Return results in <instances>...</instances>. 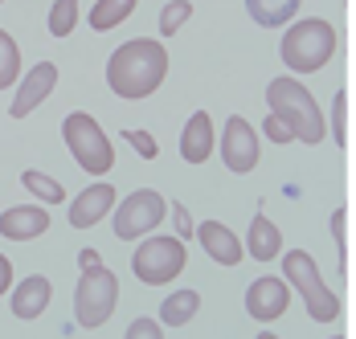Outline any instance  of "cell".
Returning a JSON list of instances; mask_svg holds the SVG:
<instances>
[{"mask_svg": "<svg viewBox=\"0 0 356 339\" xmlns=\"http://www.w3.org/2000/svg\"><path fill=\"white\" fill-rule=\"evenodd\" d=\"M168 78V49L156 37H131L107 58V86L115 99H152Z\"/></svg>", "mask_w": 356, "mask_h": 339, "instance_id": "6da1fadb", "label": "cell"}, {"mask_svg": "<svg viewBox=\"0 0 356 339\" xmlns=\"http://www.w3.org/2000/svg\"><path fill=\"white\" fill-rule=\"evenodd\" d=\"M266 106L270 115H279L286 127L295 131L299 143H323L327 139V119H323V106L316 102V94L291 78V74H279L266 82Z\"/></svg>", "mask_w": 356, "mask_h": 339, "instance_id": "7a4b0ae2", "label": "cell"}, {"mask_svg": "<svg viewBox=\"0 0 356 339\" xmlns=\"http://www.w3.org/2000/svg\"><path fill=\"white\" fill-rule=\"evenodd\" d=\"M340 49V33L332 21L323 17H299L286 25L283 41H279V58L291 74H316L323 69Z\"/></svg>", "mask_w": 356, "mask_h": 339, "instance_id": "3957f363", "label": "cell"}, {"mask_svg": "<svg viewBox=\"0 0 356 339\" xmlns=\"http://www.w3.org/2000/svg\"><path fill=\"white\" fill-rule=\"evenodd\" d=\"M283 278L291 282V290L307 303V315L316 323H336L340 319V295L323 282L320 266L307 249H283Z\"/></svg>", "mask_w": 356, "mask_h": 339, "instance_id": "277c9868", "label": "cell"}, {"mask_svg": "<svg viewBox=\"0 0 356 339\" xmlns=\"http://www.w3.org/2000/svg\"><path fill=\"white\" fill-rule=\"evenodd\" d=\"M62 139L70 147V156L78 160V168L90 172V176H107L115 168V143L107 139L103 123L86 110H70L66 123H62Z\"/></svg>", "mask_w": 356, "mask_h": 339, "instance_id": "5b68a950", "label": "cell"}, {"mask_svg": "<svg viewBox=\"0 0 356 339\" xmlns=\"http://www.w3.org/2000/svg\"><path fill=\"white\" fill-rule=\"evenodd\" d=\"M184 266H188V249L180 238H168V233H160V238L147 233L131 254V274L143 286H168L180 278Z\"/></svg>", "mask_w": 356, "mask_h": 339, "instance_id": "8992f818", "label": "cell"}, {"mask_svg": "<svg viewBox=\"0 0 356 339\" xmlns=\"http://www.w3.org/2000/svg\"><path fill=\"white\" fill-rule=\"evenodd\" d=\"M115 303H119V278L107 266L82 270L78 290H74V323L86 327V331H95V327H103L115 315Z\"/></svg>", "mask_w": 356, "mask_h": 339, "instance_id": "52a82bcc", "label": "cell"}, {"mask_svg": "<svg viewBox=\"0 0 356 339\" xmlns=\"http://www.w3.org/2000/svg\"><path fill=\"white\" fill-rule=\"evenodd\" d=\"M164 217H168V201H164L156 188H136V192H127L123 204H115L111 229H115L119 241H143L147 233L160 229Z\"/></svg>", "mask_w": 356, "mask_h": 339, "instance_id": "ba28073f", "label": "cell"}, {"mask_svg": "<svg viewBox=\"0 0 356 339\" xmlns=\"http://www.w3.org/2000/svg\"><path fill=\"white\" fill-rule=\"evenodd\" d=\"M217 151L225 160V172H234V176H246V172L258 168L262 139H258V131H254V123H250L246 115H229L225 119V135L217 143Z\"/></svg>", "mask_w": 356, "mask_h": 339, "instance_id": "9c48e42d", "label": "cell"}, {"mask_svg": "<svg viewBox=\"0 0 356 339\" xmlns=\"http://www.w3.org/2000/svg\"><path fill=\"white\" fill-rule=\"evenodd\" d=\"M286 303H291V282H286V278L262 274L258 282H250V290H246V315L250 319L275 323V319L286 315Z\"/></svg>", "mask_w": 356, "mask_h": 339, "instance_id": "30bf717a", "label": "cell"}, {"mask_svg": "<svg viewBox=\"0 0 356 339\" xmlns=\"http://www.w3.org/2000/svg\"><path fill=\"white\" fill-rule=\"evenodd\" d=\"M54 86H58V66H54V62L29 66V74H21V82H17V94H13L8 115H13V119H29L37 106L54 94Z\"/></svg>", "mask_w": 356, "mask_h": 339, "instance_id": "8fae6325", "label": "cell"}, {"mask_svg": "<svg viewBox=\"0 0 356 339\" xmlns=\"http://www.w3.org/2000/svg\"><path fill=\"white\" fill-rule=\"evenodd\" d=\"M197 241H201V249L209 254V262L225 266V270L242 266V258H246V241L238 238L225 221H201V225H197Z\"/></svg>", "mask_w": 356, "mask_h": 339, "instance_id": "7c38bea8", "label": "cell"}, {"mask_svg": "<svg viewBox=\"0 0 356 339\" xmlns=\"http://www.w3.org/2000/svg\"><path fill=\"white\" fill-rule=\"evenodd\" d=\"M115 204H119V192H115V184L107 180H95L90 188H82L70 204V225L74 229H95L103 217L115 213Z\"/></svg>", "mask_w": 356, "mask_h": 339, "instance_id": "4fadbf2b", "label": "cell"}, {"mask_svg": "<svg viewBox=\"0 0 356 339\" xmlns=\"http://www.w3.org/2000/svg\"><path fill=\"white\" fill-rule=\"evenodd\" d=\"M49 229V208L45 204H8L0 213V238L8 241H33Z\"/></svg>", "mask_w": 356, "mask_h": 339, "instance_id": "5bb4252c", "label": "cell"}, {"mask_svg": "<svg viewBox=\"0 0 356 339\" xmlns=\"http://www.w3.org/2000/svg\"><path fill=\"white\" fill-rule=\"evenodd\" d=\"M217 151V135H213V115L209 110H193L184 131H180V160L184 164H205Z\"/></svg>", "mask_w": 356, "mask_h": 339, "instance_id": "9a60e30c", "label": "cell"}, {"mask_svg": "<svg viewBox=\"0 0 356 339\" xmlns=\"http://www.w3.org/2000/svg\"><path fill=\"white\" fill-rule=\"evenodd\" d=\"M49 299H54V282H49L45 274H29L25 282L13 286V315L25 319V323H33V319L45 315Z\"/></svg>", "mask_w": 356, "mask_h": 339, "instance_id": "2e32d148", "label": "cell"}, {"mask_svg": "<svg viewBox=\"0 0 356 339\" xmlns=\"http://www.w3.org/2000/svg\"><path fill=\"white\" fill-rule=\"evenodd\" d=\"M246 254L254 262H275V258H283V233H279V225H275L266 213H254V221H250Z\"/></svg>", "mask_w": 356, "mask_h": 339, "instance_id": "e0dca14e", "label": "cell"}, {"mask_svg": "<svg viewBox=\"0 0 356 339\" xmlns=\"http://www.w3.org/2000/svg\"><path fill=\"white\" fill-rule=\"evenodd\" d=\"M303 0H246V13L262 29H286L299 17Z\"/></svg>", "mask_w": 356, "mask_h": 339, "instance_id": "ac0fdd59", "label": "cell"}, {"mask_svg": "<svg viewBox=\"0 0 356 339\" xmlns=\"http://www.w3.org/2000/svg\"><path fill=\"white\" fill-rule=\"evenodd\" d=\"M136 4H140V0H95V8H90V29H95V33L119 29V25L136 13Z\"/></svg>", "mask_w": 356, "mask_h": 339, "instance_id": "d6986e66", "label": "cell"}, {"mask_svg": "<svg viewBox=\"0 0 356 339\" xmlns=\"http://www.w3.org/2000/svg\"><path fill=\"white\" fill-rule=\"evenodd\" d=\"M197 311H201V295L197 290H177L160 303V323L164 327H184Z\"/></svg>", "mask_w": 356, "mask_h": 339, "instance_id": "ffe728a7", "label": "cell"}, {"mask_svg": "<svg viewBox=\"0 0 356 339\" xmlns=\"http://www.w3.org/2000/svg\"><path fill=\"white\" fill-rule=\"evenodd\" d=\"M21 184L29 188V197H37V204H66V188L54 180V176H45V172H21Z\"/></svg>", "mask_w": 356, "mask_h": 339, "instance_id": "44dd1931", "label": "cell"}, {"mask_svg": "<svg viewBox=\"0 0 356 339\" xmlns=\"http://www.w3.org/2000/svg\"><path fill=\"white\" fill-rule=\"evenodd\" d=\"M21 82V49L8 29H0V90H13Z\"/></svg>", "mask_w": 356, "mask_h": 339, "instance_id": "7402d4cb", "label": "cell"}, {"mask_svg": "<svg viewBox=\"0 0 356 339\" xmlns=\"http://www.w3.org/2000/svg\"><path fill=\"white\" fill-rule=\"evenodd\" d=\"M49 37H70L74 33V25H78V0H54L49 4Z\"/></svg>", "mask_w": 356, "mask_h": 339, "instance_id": "603a6c76", "label": "cell"}, {"mask_svg": "<svg viewBox=\"0 0 356 339\" xmlns=\"http://www.w3.org/2000/svg\"><path fill=\"white\" fill-rule=\"evenodd\" d=\"M193 17V4L188 0H168L164 8H160V41H168V37H177V29Z\"/></svg>", "mask_w": 356, "mask_h": 339, "instance_id": "cb8c5ba5", "label": "cell"}, {"mask_svg": "<svg viewBox=\"0 0 356 339\" xmlns=\"http://www.w3.org/2000/svg\"><path fill=\"white\" fill-rule=\"evenodd\" d=\"M327 139H332V143H348V90H336V99H332Z\"/></svg>", "mask_w": 356, "mask_h": 339, "instance_id": "d4e9b609", "label": "cell"}, {"mask_svg": "<svg viewBox=\"0 0 356 339\" xmlns=\"http://www.w3.org/2000/svg\"><path fill=\"white\" fill-rule=\"evenodd\" d=\"M123 339H164V323H160V319H147V315H140V319H131V323H127Z\"/></svg>", "mask_w": 356, "mask_h": 339, "instance_id": "484cf974", "label": "cell"}, {"mask_svg": "<svg viewBox=\"0 0 356 339\" xmlns=\"http://www.w3.org/2000/svg\"><path fill=\"white\" fill-rule=\"evenodd\" d=\"M123 139L136 147V156H140V160H156V156H160V143L152 139V131H140V127H131V131H123Z\"/></svg>", "mask_w": 356, "mask_h": 339, "instance_id": "4316f807", "label": "cell"}, {"mask_svg": "<svg viewBox=\"0 0 356 339\" xmlns=\"http://www.w3.org/2000/svg\"><path fill=\"white\" fill-rule=\"evenodd\" d=\"M262 139H270V143H291V139H295V131L286 127L279 115H266V119H262Z\"/></svg>", "mask_w": 356, "mask_h": 339, "instance_id": "83f0119b", "label": "cell"}, {"mask_svg": "<svg viewBox=\"0 0 356 339\" xmlns=\"http://www.w3.org/2000/svg\"><path fill=\"white\" fill-rule=\"evenodd\" d=\"M168 213H172V221H177V238L188 241V238H193V217H188V208L177 204V201H168Z\"/></svg>", "mask_w": 356, "mask_h": 339, "instance_id": "f1b7e54d", "label": "cell"}, {"mask_svg": "<svg viewBox=\"0 0 356 339\" xmlns=\"http://www.w3.org/2000/svg\"><path fill=\"white\" fill-rule=\"evenodd\" d=\"M344 225H348V213H344V208H336V213H332V238H336L340 249H344Z\"/></svg>", "mask_w": 356, "mask_h": 339, "instance_id": "f546056e", "label": "cell"}, {"mask_svg": "<svg viewBox=\"0 0 356 339\" xmlns=\"http://www.w3.org/2000/svg\"><path fill=\"white\" fill-rule=\"evenodd\" d=\"M78 266H82V270H99V266H103L99 249H78Z\"/></svg>", "mask_w": 356, "mask_h": 339, "instance_id": "4dcf8cb0", "label": "cell"}, {"mask_svg": "<svg viewBox=\"0 0 356 339\" xmlns=\"http://www.w3.org/2000/svg\"><path fill=\"white\" fill-rule=\"evenodd\" d=\"M13 290V262L0 254V295H8Z\"/></svg>", "mask_w": 356, "mask_h": 339, "instance_id": "1f68e13d", "label": "cell"}, {"mask_svg": "<svg viewBox=\"0 0 356 339\" xmlns=\"http://www.w3.org/2000/svg\"><path fill=\"white\" fill-rule=\"evenodd\" d=\"M258 339H279L275 331H258Z\"/></svg>", "mask_w": 356, "mask_h": 339, "instance_id": "d6a6232c", "label": "cell"}, {"mask_svg": "<svg viewBox=\"0 0 356 339\" xmlns=\"http://www.w3.org/2000/svg\"><path fill=\"white\" fill-rule=\"evenodd\" d=\"M327 339H344V336H327Z\"/></svg>", "mask_w": 356, "mask_h": 339, "instance_id": "836d02e7", "label": "cell"}, {"mask_svg": "<svg viewBox=\"0 0 356 339\" xmlns=\"http://www.w3.org/2000/svg\"><path fill=\"white\" fill-rule=\"evenodd\" d=\"M0 4H4V0H0Z\"/></svg>", "mask_w": 356, "mask_h": 339, "instance_id": "e575fe53", "label": "cell"}]
</instances>
